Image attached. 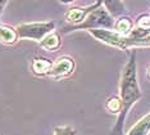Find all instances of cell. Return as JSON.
<instances>
[{"label": "cell", "mask_w": 150, "mask_h": 135, "mask_svg": "<svg viewBox=\"0 0 150 135\" xmlns=\"http://www.w3.org/2000/svg\"><path fill=\"white\" fill-rule=\"evenodd\" d=\"M141 89L137 81V63H136V51L132 50L128 61L126 62L119 81V99L122 109L117 117L115 125L112 130V135H125V122L129 109L136 102L141 99Z\"/></svg>", "instance_id": "cell-1"}, {"label": "cell", "mask_w": 150, "mask_h": 135, "mask_svg": "<svg viewBox=\"0 0 150 135\" xmlns=\"http://www.w3.org/2000/svg\"><path fill=\"white\" fill-rule=\"evenodd\" d=\"M114 23L115 19L108 13V10L103 6V3L95 8L94 10H91L87 14V17L83 19L82 23L80 25L71 27L69 31L67 32H71V31H78V30H113L114 29Z\"/></svg>", "instance_id": "cell-2"}, {"label": "cell", "mask_w": 150, "mask_h": 135, "mask_svg": "<svg viewBox=\"0 0 150 135\" xmlns=\"http://www.w3.org/2000/svg\"><path fill=\"white\" fill-rule=\"evenodd\" d=\"M16 30L19 39H27L40 43L46 35L55 31V22L54 21H45V22L21 23L16 27Z\"/></svg>", "instance_id": "cell-3"}, {"label": "cell", "mask_w": 150, "mask_h": 135, "mask_svg": "<svg viewBox=\"0 0 150 135\" xmlns=\"http://www.w3.org/2000/svg\"><path fill=\"white\" fill-rule=\"evenodd\" d=\"M74 68H76V63H74L73 58L69 55H62L55 62H53L52 70H50L47 77H52L54 80L67 79L74 72Z\"/></svg>", "instance_id": "cell-4"}, {"label": "cell", "mask_w": 150, "mask_h": 135, "mask_svg": "<svg viewBox=\"0 0 150 135\" xmlns=\"http://www.w3.org/2000/svg\"><path fill=\"white\" fill-rule=\"evenodd\" d=\"M101 3L103 1H93L91 5H87V6H72V8H68L66 14H64V18H66L68 23L73 25L72 27H74L80 25V23H82L88 13L91 10H94L95 8H98Z\"/></svg>", "instance_id": "cell-5"}, {"label": "cell", "mask_w": 150, "mask_h": 135, "mask_svg": "<svg viewBox=\"0 0 150 135\" xmlns=\"http://www.w3.org/2000/svg\"><path fill=\"white\" fill-rule=\"evenodd\" d=\"M52 66H53V62L50 61L49 58L35 57L31 59V62H30V71H31L35 76L45 77V76H49V72L52 70Z\"/></svg>", "instance_id": "cell-6"}, {"label": "cell", "mask_w": 150, "mask_h": 135, "mask_svg": "<svg viewBox=\"0 0 150 135\" xmlns=\"http://www.w3.org/2000/svg\"><path fill=\"white\" fill-rule=\"evenodd\" d=\"M18 34L16 27H12L4 22H0V43L5 45H13L18 41Z\"/></svg>", "instance_id": "cell-7"}, {"label": "cell", "mask_w": 150, "mask_h": 135, "mask_svg": "<svg viewBox=\"0 0 150 135\" xmlns=\"http://www.w3.org/2000/svg\"><path fill=\"white\" fill-rule=\"evenodd\" d=\"M39 45L46 51H55L62 46V37L58 32H50L49 35H46L44 39L40 41Z\"/></svg>", "instance_id": "cell-8"}, {"label": "cell", "mask_w": 150, "mask_h": 135, "mask_svg": "<svg viewBox=\"0 0 150 135\" xmlns=\"http://www.w3.org/2000/svg\"><path fill=\"white\" fill-rule=\"evenodd\" d=\"M149 133H150V112L148 115H145L140 121H137L126 135H149Z\"/></svg>", "instance_id": "cell-9"}, {"label": "cell", "mask_w": 150, "mask_h": 135, "mask_svg": "<svg viewBox=\"0 0 150 135\" xmlns=\"http://www.w3.org/2000/svg\"><path fill=\"white\" fill-rule=\"evenodd\" d=\"M132 30H134V23H132V21L127 18V17H122V18L115 21L114 29H113V31H115L117 34H119L121 36H125V37H128L129 34L132 32Z\"/></svg>", "instance_id": "cell-10"}, {"label": "cell", "mask_w": 150, "mask_h": 135, "mask_svg": "<svg viewBox=\"0 0 150 135\" xmlns=\"http://www.w3.org/2000/svg\"><path fill=\"white\" fill-rule=\"evenodd\" d=\"M135 48H150V34L144 37H140V39H129V37H126L123 50L135 49Z\"/></svg>", "instance_id": "cell-11"}, {"label": "cell", "mask_w": 150, "mask_h": 135, "mask_svg": "<svg viewBox=\"0 0 150 135\" xmlns=\"http://www.w3.org/2000/svg\"><path fill=\"white\" fill-rule=\"evenodd\" d=\"M103 6L108 10V13L113 18L122 16L125 13V3L123 1H103Z\"/></svg>", "instance_id": "cell-12"}, {"label": "cell", "mask_w": 150, "mask_h": 135, "mask_svg": "<svg viewBox=\"0 0 150 135\" xmlns=\"http://www.w3.org/2000/svg\"><path fill=\"white\" fill-rule=\"evenodd\" d=\"M105 107L110 113L113 115H119L122 109V104H121V99L119 96H109L105 102Z\"/></svg>", "instance_id": "cell-13"}, {"label": "cell", "mask_w": 150, "mask_h": 135, "mask_svg": "<svg viewBox=\"0 0 150 135\" xmlns=\"http://www.w3.org/2000/svg\"><path fill=\"white\" fill-rule=\"evenodd\" d=\"M53 135H77V130L73 126H59L54 129Z\"/></svg>", "instance_id": "cell-14"}, {"label": "cell", "mask_w": 150, "mask_h": 135, "mask_svg": "<svg viewBox=\"0 0 150 135\" xmlns=\"http://www.w3.org/2000/svg\"><path fill=\"white\" fill-rule=\"evenodd\" d=\"M6 5H8V1H6V0H0V16L3 14V12H4Z\"/></svg>", "instance_id": "cell-15"}, {"label": "cell", "mask_w": 150, "mask_h": 135, "mask_svg": "<svg viewBox=\"0 0 150 135\" xmlns=\"http://www.w3.org/2000/svg\"><path fill=\"white\" fill-rule=\"evenodd\" d=\"M146 75H148V79H150V64L148 67V72H146Z\"/></svg>", "instance_id": "cell-16"}, {"label": "cell", "mask_w": 150, "mask_h": 135, "mask_svg": "<svg viewBox=\"0 0 150 135\" xmlns=\"http://www.w3.org/2000/svg\"><path fill=\"white\" fill-rule=\"evenodd\" d=\"M149 16H150V14H149Z\"/></svg>", "instance_id": "cell-17"}]
</instances>
